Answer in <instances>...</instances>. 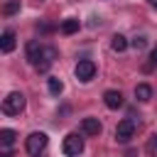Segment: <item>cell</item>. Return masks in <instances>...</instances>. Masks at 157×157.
<instances>
[{"mask_svg":"<svg viewBox=\"0 0 157 157\" xmlns=\"http://www.w3.org/2000/svg\"><path fill=\"white\" fill-rule=\"evenodd\" d=\"M25 110V96L20 93V91H12V93H7L5 98H2V113H7V115H20Z\"/></svg>","mask_w":157,"mask_h":157,"instance_id":"1","label":"cell"},{"mask_svg":"<svg viewBox=\"0 0 157 157\" xmlns=\"http://www.w3.org/2000/svg\"><path fill=\"white\" fill-rule=\"evenodd\" d=\"M47 142H49L47 132H29V135H27V142H25V147H27V155H32V157H39V152L47 147Z\"/></svg>","mask_w":157,"mask_h":157,"instance_id":"2","label":"cell"},{"mask_svg":"<svg viewBox=\"0 0 157 157\" xmlns=\"http://www.w3.org/2000/svg\"><path fill=\"white\" fill-rule=\"evenodd\" d=\"M61 152L66 157H78L83 152V137H78L76 132H69L64 137V142H61Z\"/></svg>","mask_w":157,"mask_h":157,"instance_id":"3","label":"cell"},{"mask_svg":"<svg viewBox=\"0 0 157 157\" xmlns=\"http://www.w3.org/2000/svg\"><path fill=\"white\" fill-rule=\"evenodd\" d=\"M132 135H135V120L125 118V120H120V123L115 125V140H118V142H128Z\"/></svg>","mask_w":157,"mask_h":157,"instance_id":"4","label":"cell"},{"mask_svg":"<svg viewBox=\"0 0 157 157\" xmlns=\"http://www.w3.org/2000/svg\"><path fill=\"white\" fill-rule=\"evenodd\" d=\"M93 76H96V64L91 59H81L76 64V78L78 81H91Z\"/></svg>","mask_w":157,"mask_h":157,"instance_id":"5","label":"cell"},{"mask_svg":"<svg viewBox=\"0 0 157 157\" xmlns=\"http://www.w3.org/2000/svg\"><path fill=\"white\" fill-rule=\"evenodd\" d=\"M25 52H27V61H29V64H34V66H37V64H39V59L44 56V47H42L37 39H29V42H27V47H25Z\"/></svg>","mask_w":157,"mask_h":157,"instance_id":"6","label":"cell"},{"mask_svg":"<svg viewBox=\"0 0 157 157\" xmlns=\"http://www.w3.org/2000/svg\"><path fill=\"white\" fill-rule=\"evenodd\" d=\"M103 103H105L110 110H115V108H120V105H123V93H120V91H115V88H110V91H105V93H103Z\"/></svg>","mask_w":157,"mask_h":157,"instance_id":"7","label":"cell"},{"mask_svg":"<svg viewBox=\"0 0 157 157\" xmlns=\"http://www.w3.org/2000/svg\"><path fill=\"white\" fill-rule=\"evenodd\" d=\"M101 130H103V125H101L98 118H83L81 120V132L83 135H98Z\"/></svg>","mask_w":157,"mask_h":157,"instance_id":"8","label":"cell"},{"mask_svg":"<svg viewBox=\"0 0 157 157\" xmlns=\"http://www.w3.org/2000/svg\"><path fill=\"white\" fill-rule=\"evenodd\" d=\"M15 44H17V42H15V32H12V29H5L2 37H0V49H2L5 54H10V52L15 49Z\"/></svg>","mask_w":157,"mask_h":157,"instance_id":"9","label":"cell"},{"mask_svg":"<svg viewBox=\"0 0 157 157\" xmlns=\"http://www.w3.org/2000/svg\"><path fill=\"white\" fill-rule=\"evenodd\" d=\"M135 98L142 101V103L150 101V98H152V88H150L147 83H137V86H135Z\"/></svg>","mask_w":157,"mask_h":157,"instance_id":"10","label":"cell"},{"mask_svg":"<svg viewBox=\"0 0 157 157\" xmlns=\"http://www.w3.org/2000/svg\"><path fill=\"white\" fill-rule=\"evenodd\" d=\"M52 61H54V49H44V56H42L39 64H37V71H47V69L52 66Z\"/></svg>","mask_w":157,"mask_h":157,"instance_id":"11","label":"cell"},{"mask_svg":"<svg viewBox=\"0 0 157 157\" xmlns=\"http://www.w3.org/2000/svg\"><path fill=\"white\" fill-rule=\"evenodd\" d=\"M110 49H113V52H125V49H128V39H125L123 34H113V39H110Z\"/></svg>","mask_w":157,"mask_h":157,"instance_id":"12","label":"cell"},{"mask_svg":"<svg viewBox=\"0 0 157 157\" xmlns=\"http://www.w3.org/2000/svg\"><path fill=\"white\" fill-rule=\"evenodd\" d=\"M15 137H17L15 130H10V128H2V130H0V142H2V147H10V145L15 142Z\"/></svg>","mask_w":157,"mask_h":157,"instance_id":"13","label":"cell"},{"mask_svg":"<svg viewBox=\"0 0 157 157\" xmlns=\"http://www.w3.org/2000/svg\"><path fill=\"white\" fill-rule=\"evenodd\" d=\"M64 34H74V32H78V20H74V17H69V20H64L61 22V27H59Z\"/></svg>","mask_w":157,"mask_h":157,"instance_id":"14","label":"cell"},{"mask_svg":"<svg viewBox=\"0 0 157 157\" xmlns=\"http://www.w3.org/2000/svg\"><path fill=\"white\" fill-rule=\"evenodd\" d=\"M47 86H49V93H52V96H59V93L64 91V83H61V78H54V76L47 81Z\"/></svg>","mask_w":157,"mask_h":157,"instance_id":"15","label":"cell"},{"mask_svg":"<svg viewBox=\"0 0 157 157\" xmlns=\"http://www.w3.org/2000/svg\"><path fill=\"white\" fill-rule=\"evenodd\" d=\"M17 10H20V0H12V2L5 5V15H15Z\"/></svg>","mask_w":157,"mask_h":157,"instance_id":"16","label":"cell"},{"mask_svg":"<svg viewBox=\"0 0 157 157\" xmlns=\"http://www.w3.org/2000/svg\"><path fill=\"white\" fill-rule=\"evenodd\" d=\"M132 47L140 52V49H145V47H147V39H145V37H135V39H132Z\"/></svg>","mask_w":157,"mask_h":157,"instance_id":"17","label":"cell"},{"mask_svg":"<svg viewBox=\"0 0 157 157\" xmlns=\"http://www.w3.org/2000/svg\"><path fill=\"white\" fill-rule=\"evenodd\" d=\"M147 147H150V152H152V155H157V132L150 137V145H147Z\"/></svg>","mask_w":157,"mask_h":157,"instance_id":"18","label":"cell"},{"mask_svg":"<svg viewBox=\"0 0 157 157\" xmlns=\"http://www.w3.org/2000/svg\"><path fill=\"white\" fill-rule=\"evenodd\" d=\"M150 59H152V64H157V47L152 49V54H150Z\"/></svg>","mask_w":157,"mask_h":157,"instance_id":"19","label":"cell"},{"mask_svg":"<svg viewBox=\"0 0 157 157\" xmlns=\"http://www.w3.org/2000/svg\"><path fill=\"white\" fill-rule=\"evenodd\" d=\"M0 157H12V152H10V150H5V152H2Z\"/></svg>","mask_w":157,"mask_h":157,"instance_id":"20","label":"cell"},{"mask_svg":"<svg viewBox=\"0 0 157 157\" xmlns=\"http://www.w3.org/2000/svg\"><path fill=\"white\" fill-rule=\"evenodd\" d=\"M147 2H150V5H152V7H157V0H147Z\"/></svg>","mask_w":157,"mask_h":157,"instance_id":"21","label":"cell"}]
</instances>
